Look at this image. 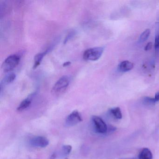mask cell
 I'll use <instances>...</instances> for the list:
<instances>
[{
  "instance_id": "19",
  "label": "cell",
  "mask_w": 159,
  "mask_h": 159,
  "mask_svg": "<svg viewBox=\"0 0 159 159\" xmlns=\"http://www.w3.org/2000/svg\"><path fill=\"white\" fill-rule=\"evenodd\" d=\"M155 100H156V102L159 101V92L156 93L155 95V97L154 98Z\"/></svg>"
},
{
  "instance_id": "21",
  "label": "cell",
  "mask_w": 159,
  "mask_h": 159,
  "mask_svg": "<svg viewBox=\"0 0 159 159\" xmlns=\"http://www.w3.org/2000/svg\"><path fill=\"white\" fill-rule=\"evenodd\" d=\"M56 157V153H53L52 156H51L50 159H55Z\"/></svg>"
},
{
  "instance_id": "22",
  "label": "cell",
  "mask_w": 159,
  "mask_h": 159,
  "mask_svg": "<svg viewBox=\"0 0 159 159\" xmlns=\"http://www.w3.org/2000/svg\"></svg>"
},
{
  "instance_id": "17",
  "label": "cell",
  "mask_w": 159,
  "mask_h": 159,
  "mask_svg": "<svg viewBox=\"0 0 159 159\" xmlns=\"http://www.w3.org/2000/svg\"><path fill=\"white\" fill-rule=\"evenodd\" d=\"M74 34V33H72V32H70V33L68 35H67L66 37V39L65 40V43H66L70 39V38H71V37H73V34Z\"/></svg>"
},
{
  "instance_id": "18",
  "label": "cell",
  "mask_w": 159,
  "mask_h": 159,
  "mask_svg": "<svg viewBox=\"0 0 159 159\" xmlns=\"http://www.w3.org/2000/svg\"><path fill=\"white\" fill-rule=\"evenodd\" d=\"M152 47V43L151 42H149L145 47V50L146 51H149L151 49Z\"/></svg>"
},
{
  "instance_id": "20",
  "label": "cell",
  "mask_w": 159,
  "mask_h": 159,
  "mask_svg": "<svg viewBox=\"0 0 159 159\" xmlns=\"http://www.w3.org/2000/svg\"><path fill=\"white\" fill-rule=\"evenodd\" d=\"M70 64H71V63H70V62H69L68 61V62H65V63H64V64H63V66L64 67H66L69 66V65H70Z\"/></svg>"
},
{
  "instance_id": "9",
  "label": "cell",
  "mask_w": 159,
  "mask_h": 159,
  "mask_svg": "<svg viewBox=\"0 0 159 159\" xmlns=\"http://www.w3.org/2000/svg\"><path fill=\"white\" fill-rule=\"evenodd\" d=\"M153 158L151 151L148 148H144L139 155V159H152Z\"/></svg>"
},
{
  "instance_id": "3",
  "label": "cell",
  "mask_w": 159,
  "mask_h": 159,
  "mask_svg": "<svg viewBox=\"0 0 159 159\" xmlns=\"http://www.w3.org/2000/svg\"><path fill=\"white\" fill-rule=\"evenodd\" d=\"M104 52L102 47H95L86 50L83 54V58L87 61H97L99 59Z\"/></svg>"
},
{
  "instance_id": "7",
  "label": "cell",
  "mask_w": 159,
  "mask_h": 159,
  "mask_svg": "<svg viewBox=\"0 0 159 159\" xmlns=\"http://www.w3.org/2000/svg\"><path fill=\"white\" fill-rule=\"evenodd\" d=\"M34 96V93L31 94L29 96L23 100L17 107V111H22L27 109L30 106Z\"/></svg>"
},
{
  "instance_id": "15",
  "label": "cell",
  "mask_w": 159,
  "mask_h": 159,
  "mask_svg": "<svg viewBox=\"0 0 159 159\" xmlns=\"http://www.w3.org/2000/svg\"><path fill=\"white\" fill-rule=\"evenodd\" d=\"M72 150V147L70 145H65L62 148V152L65 155H67L70 153Z\"/></svg>"
},
{
  "instance_id": "2",
  "label": "cell",
  "mask_w": 159,
  "mask_h": 159,
  "mask_svg": "<svg viewBox=\"0 0 159 159\" xmlns=\"http://www.w3.org/2000/svg\"><path fill=\"white\" fill-rule=\"evenodd\" d=\"M20 57L17 55H12L8 57L2 65V69L4 72H9L15 68L20 61Z\"/></svg>"
},
{
  "instance_id": "13",
  "label": "cell",
  "mask_w": 159,
  "mask_h": 159,
  "mask_svg": "<svg viewBox=\"0 0 159 159\" xmlns=\"http://www.w3.org/2000/svg\"><path fill=\"white\" fill-rule=\"evenodd\" d=\"M150 34V29H147L142 32L139 38V42L140 43H143L147 40Z\"/></svg>"
},
{
  "instance_id": "14",
  "label": "cell",
  "mask_w": 159,
  "mask_h": 159,
  "mask_svg": "<svg viewBox=\"0 0 159 159\" xmlns=\"http://www.w3.org/2000/svg\"><path fill=\"white\" fill-rule=\"evenodd\" d=\"M143 104L146 106H150L154 105L156 103V100L154 98L149 97H146L143 98Z\"/></svg>"
},
{
  "instance_id": "5",
  "label": "cell",
  "mask_w": 159,
  "mask_h": 159,
  "mask_svg": "<svg viewBox=\"0 0 159 159\" xmlns=\"http://www.w3.org/2000/svg\"><path fill=\"white\" fill-rule=\"evenodd\" d=\"M95 129L97 133L100 134H106L107 132L108 127L107 124L100 117L93 116L92 117Z\"/></svg>"
},
{
  "instance_id": "1",
  "label": "cell",
  "mask_w": 159,
  "mask_h": 159,
  "mask_svg": "<svg viewBox=\"0 0 159 159\" xmlns=\"http://www.w3.org/2000/svg\"><path fill=\"white\" fill-rule=\"evenodd\" d=\"M70 81V80L68 76H64L60 78L52 88V94L55 96H59L63 94L67 89Z\"/></svg>"
},
{
  "instance_id": "12",
  "label": "cell",
  "mask_w": 159,
  "mask_h": 159,
  "mask_svg": "<svg viewBox=\"0 0 159 159\" xmlns=\"http://www.w3.org/2000/svg\"><path fill=\"white\" fill-rule=\"evenodd\" d=\"M111 113L117 119H121L122 118V114L121 111L120 109L117 107L113 108L111 109Z\"/></svg>"
},
{
  "instance_id": "11",
  "label": "cell",
  "mask_w": 159,
  "mask_h": 159,
  "mask_svg": "<svg viewBox=\"0 0 159 159\" xmlns=\"http://www.w3.org/2000/svg\"><path fill=\"white\" fill-rule=\"evenodd\" d=\"M16 78V75L14 73H11V74L7 75L3 79V81L2 82L1 84V87L2 86V85L11 83L15 80Z\"/></svg>"
},
{
  "instance_id": "6",
  "label": "cell",
  "mask_w": 159,
  "mask_h": 159,
  "mask_svg": "<svg viewBox=\"0 0 159 159\" xmlns=\"http://www.w3.org/2000/svg\"><path fill=\"white\" fill-rule=\"evenodd\" d=\"M30 143L34 147L44 148L49 145V141L46 137L38 136L31 138L30 140Z\"/></svg>"
},
{
  "instance_id": "4",
  "label": "cell",
  "mask_w": 159,
  "mask_h": 159,
  "mask_svg": "<svg viewBox=\"0 0 159 159\" xmlns=\"http://www.w3.org/2000/svg\"><path fill=\"white\" fill-rule=\"evenodd\" d=\"M81 115L78 111L75 110L70 113L66 119L65 125L67 127H71L82 121Z\"/></svg>"
},
{
  "instance_id": "10",
  "label": "cell",
  "mask_w": 159,
  "mask_h": 159,
  "mask_svg": "<svg viewBox=\"0 0 159 159\" xmlns=\"http://www.w3.org/2000/svg\"><path fill=\"white\" fill-rule=\"evenodd\" d=\"M48 51H46L43 52L39 53L36 55L35 57V62H34V66H33V69H36L40 65L41 62L42 61L44 57L46 55Z\"/></svg>"
},
{
  "instance_id": "16",
  "label": "cell",
  "mask_w": 159,
  "mask_h": 159,
  "mask_svg": "<svg viewBox=\"0 0 159 159\" xmlns=\"http://www.w3.org/2000/svg\"><path fill=\"white\" fill-rule=\"evenodd\" d=\"M154 47H155V49L159 48V35L156 36V38H155Z\"/></svg>"
},
{
  "instance_id": "8",
  "label": "cell",
  "mask_w": 159,
  "mask_h": 159,
  "mask_svg": "<svg viewBox=\"0 0 159 159\" xmlns=\"http://www.w3.org/2000/svg\"><path fill=\"white\" fill-rule=\"evenodd\" d=\"M119 68L121 71L126 72L131 70L134 68V64L127 60L122 61L119 65Z\"/></svg>"
}]
</instances>
